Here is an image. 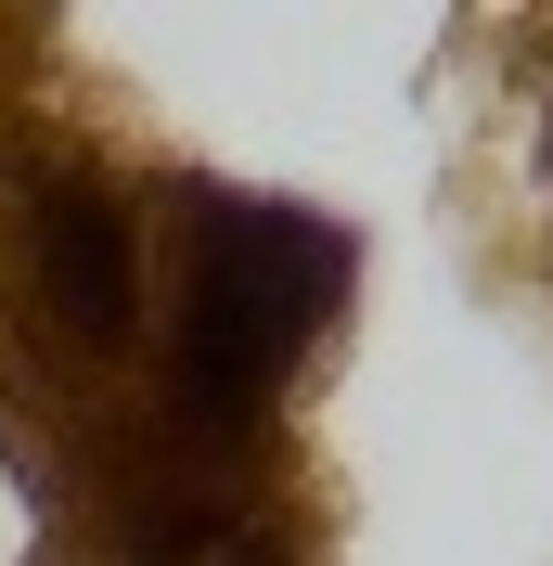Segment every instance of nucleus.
<instances>
[{
	"label": "nucleus",
	"instance_id": "nucleus-2",
	"mask_svg": "<svg viewBox=\"0 0 553 566\" xmlns=\"http://www.w3.org/2000/svg\"><path fill=\"white\" fill-rule=\"evenodd\" d=\"M52 310L77 335H129V232L104 193H52Z\"/></svg>",
	"mask_w": 553,
	"mask_h": 566
},
{
	"label": "nucleus",
	"instance_id": "nucleus-3",
	"mask_svg": "<svg viewBox=\"0 0 553 566\" xmlns=\"http://www.w3.org/2000/svg\"><path fill=\"white\" fill-rule=\"evenodd\" d=\"M168 566H271L244 528H194V554H168Z\"/></svg>",
	"mask_w": 553,
	"mask_h": 566
},
{
	"label": "nucleus",
	"instance_id": "nucleus-1",
	"mask_svg": "<svg viewBox=\"0 0 553 566\" xmlns=\"http://www.w3.org/2000/svg\"><path fill=\"white\" fill-rule=\"evenodd\" d=\"M347 283V245L310 207L271 193H219L194 219V322H180V412L194 424H244L271 399V374L322 335Z\"/></svg>",
	"mask_w": 553,
	"mask_h": 566
}]
</instances>
